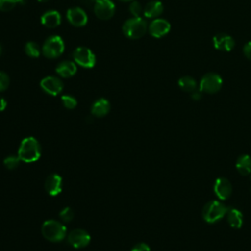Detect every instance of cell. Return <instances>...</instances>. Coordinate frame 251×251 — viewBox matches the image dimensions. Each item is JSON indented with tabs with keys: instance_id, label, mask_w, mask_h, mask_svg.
Masks as SVG:
<instances>
[{
	"instance_id": "1",
	"label": "cell",
	"mask_w": 251,
	"mask_h": 251,
	"mask_svg": "<svg viewBox=\"0 0 251 251\" xmlns=\"http://www.w3.org/2000/svg\"><path fill=\"white\" fill-rule=\"evenodd\" d=\"M40 155L41 146L34 137L29 136L22 140L18 151V156L21 161L25 163H33L40 158Z\"/></svg>"
},
{
	"instance_id": "2",
	"label": "cell",
	"mask_w": 251,
	"mask_h": 251,
	"mask_svg": "<svg viewBox=\"0 0 251 251\" xmlns=\"http://www.w3.org/2000/svg\"><path fill=\"white\" fill-rule=\"evenodd\" d=\"M41 232L44 238L48 241L59 242L65 238L67 228L63 224L56 220H47L42 224Z\"/></svg>"
},
{
	"instance_id": "3",
	"label": "cell",
	"mask_w": 251,
	"mask_h": 251,
	"mask_svg": "<svg viewBox=\"0 0 251 251\" xmlns=\"http://www.w3.org/2000/svg\"><path fill=\"white\" fill-rule=\"evenodd\" d=\"M147 30L146 22L140 17H134L125 22L123 25L124 34L131 39L142 37Z\"/></svg>"
},
{
	"instance_id": "4",
	"label": "cell",
	"mask_w": 251,
	"mask_h": 251,
	"mask_svg": "<svg viewBox=\"0 0 251 251\" xmlns=\"http://www.w3.org/2000/svg\"><path fill=\"white\" fill-rule=\"evenodd\" d=\"M227 208L222 202L217 200H211L205 204L202 210L203 219L209 223L213 224L222 219L226 214Z\"/></svg>"
},
{
	"instance_id": "5",
	"label": "cell",
	"mask_w": 251,
	"mask_h": 251,
	"mask_svg": "<svg viewBox=\"0 0 251 251\" xmlns=\"http://www.w3.org/2000/svg\"><path fill=\"white\" fill-rule=\"evenodd\" d=\"M65 49V44L63 39L58 35L50 36L46 39L43 44L42 52L43 55L49 59H55L62 55Z\"/></svg>"
},
{
	"instance_id": "6",
	"label": "cell",
	"mask_w": 251,
	"mask_h": 251,
	"mask_svg": "<svg viewBox=\"0 0 251 251\" xmlns=\"http://www.w3.org/2000/svg\"><path fill=\"white\" fill-rule=\"evenodd\" d=\"M223 85V79L221 75L216 73H207L204 75L199 83V90L201 92H206L213 94L218 92Z\"/></svg>"
},
{
	"instance_id": "7",
	"label": "cell",
	"mask_w": 251,
	"mask_h": 251,
	"mask_svg": "<svg viewBox=\"0 0 251 251\" xmlns=\"http://www.w3.org/2000/svg\"><path fill=\"white\" fill-rule=\"evenodd\" d=\"M73 55L75 62L83 68H92L95 65V55L86 47H77Z\"/></svg>"
},
{
	"instance_id": "8",
	"label": "cell",
	"mask_w": 251,
	"mask_h": 251,
	"mask_svg": "<svg viewBox=\"0 0 251 251\" xmlns=\"http://www.w3.org/2000/svg\"><path fill=\"white\" fill-rule=\"evenodd\" d=\"M94 13L100 20H108L115 13V4L111 0H95Z\"/></svg>"
},
{
	"instance_id": "9",
	"label": "cell",
	"mask_w": 251,
	"mask_h": 251,
	"mask_svg": "<svg viewBox=\"0 0 251 251\" xmlns=\"http://www.w3.org/2000/svg\"><path fill=\"white\" fill-rule=\"evenodd\" d=\"M68 241L75 248H82L90 242V235L84 229L76 228L68 234Z\"/></svg>"
},
{
	"instance_id": "10",
	"label": "cell",
	"mask_w": 251,
	"mask_h": 251,
	"mask_svg": "<svg viewBox=\"0 0 251 251\" xmlns=\"http://www.w3.org/2000/svg\"><path fill=\"white\" fill-rule=\"evenodd\" d=\"M41 88L48 94L56 96L63 90V82L55 76H46L40 81Z\"/></svg>"
},
{
	"instance_id": "11",
	"label": "cell",
	"mask_w": 251,
	"mask_h": 251,
	"mask_svg": "<svg viewBox=\"0 0 251 251\" xmlns=\"http://www.w3.org/2000/svg\"><path fill=\"white\" fill-rule=\"evenodd\" d=\"M149 33L156 38H160L169 33L171 25L164 19H156L149 25Z\"/></svg>"
},
{
	"instance_id": "12",
	"label": "cell",
	"mask_w": 251,
	"mask_h": 251,
	"mask_svg": "<svg viewBox=\"0 0 251 251\" xmlns=\"http://www.w3.org/2000/svg\"><path fill=\"white\" fill-rule=\"evenodd\" d=\"M234 40L233 38L226 33H217L213 37V45L217 50L229 52L234 47Z\"/></svg>"
},
{
	"instance_id": "13",
	"label": "cell",
	"mask_w": 251,
	"mask_h": 251,
	"mask_svg": "<svg viewBox=\"0 0 251 251\" xmlns=\"http://www.w3.org/2000/svg\"><path fill=\"white\" fill-rule=\"evenodd\" d=\"M214 191L218 198L221 200H226L230 196L232 192V186L229 180L226 177H218L214 183Z\"/></svg>"
},
{
	"instance_id": "14",
	"label": "cell",
	"mask_w": 251,
	"mask_h": 251,
	"mask_svg": "<svg viewBox=\"0 0 251 251\" xmlns=\"http://www.w3.org/2000/svg\"><path fill=\"white\" fill-rule=\"evenodd\" d=\"M62 185H63V180L61 176H59L58 174L49 175L44 184L45 190L51 196L58 195L62 191Z\"/></svg>"
},
{
	"instance_id": "15",
	"label": "cell",
	"mask_w": 251,
	"mask_h": 251,
	"mask_svg": "<svg viewBox=\"0 0 251 251\" xmlns=\"http://www.w3.org/2000/svg\"><path fill=\"white\" fill-rule=\"evenodd\" d=\"M67 18L75 26H83L87 23V16L85 12L78 7L70 8L67 11Z\"/></svg>"
},
{
	"instance_id": "16",
	"label": "cell",
	"mask_w": 251,
	"mask_h": 251,
	"mask_svg": "<svg viewBox=\"0 0 251 251\" xmlns=\"http://www.w3.org/2000/svg\"><path fill=\"white\" fill-rule=\"evenodd\" d=\"M41 24L49 28H54L61 24V15L57 11H47L41 16Z\"/></svg>"
},
{
	"instance_id": "17",
	"label": "cell",
	"mask_w": 251,
	"mask_h": 251,
	"mask_svg": "<svg viewBox=\"0 0 251 251\" xmlns=\"http://www.w3.org/2000/svg\"><path fill=\"white\" fill-rule=\"evenodd\" d=\"M111 109V105L107 99L100 98L96 100L92 107H91V113L95 117H104L106 116Z\"/></svg>"
},
{
	"instance_id": "18",
	"label": "cell",
	"mask_w": 251,
	"mask_h": 251,
	"mask_svg": "<svg viewBox=\"0 0 251 251\" xmlns=\"http://www.w3.org/2000/svg\"><path fill=\"white\" fill-rule=\"evenodd\" d=\"M163 11L164 7L160 1H150L145 5L143 14L146 18H156L160 16Z\"/></svg>"
},
{
	"instance_id": "19",
	"label": "cell",
	"mask_w": 251,
	"mask_h": 251,
	"mask_svg": "<svg viewBox=\"0 0 251 251\" xmlns=\"http://www.w3.org/2000/svg\"><path fill=\"white\" fill-rule=\"evenodd\" d=\"M226 214H227V223L229 224V226L233 228H240L243 223L241 212L235 208L229 207L227 208Z\"/></svg>"
},
{
	"instance_id": "20",
	"label": "cell",
	"mask_w": 251,
	"mask_h": 251,
	"mask_svg": "<svg viewBox=\"0 0 251 251\" xmlns=\"http://www.w3.org/2000/svg\"><path fill=\"white\" fill-rule=\"evenodd\" d=\"M56 72L62 77H71L76 72V66L71 61H64L56 67Z\"/></svg>"
},
{
	"instance_id": "21",
	"label": "cell",
	"mask_w": 251,
	"mask_h": 251,
	"mask_svg": "<svg viewBox=\"0 0 251 251\" xmlns=\"http://www.w3.org/2000/svg\"><path fill=\"white\" fill-rule=\"evenodd\" d=\"M235 167L240 175H249L251 173V158L246 154L240 155L236 160Z\"/></svg>"
},
{
	"instance_id": "22",
	"label": "cell",
	"mask_w": 251,
	"mask_h": 251,
	"mask_svg": "<svg viewBox=\"0 0 251 251\" xmlns=\"http://www.w3.org/2000/svg\"><path fill=\"white\" fill-rule=\"evenodd\" d=\"M178 86L183 90L187 92H193L197 88V82L196 80L191 76H182L177 81Z\"/></svg>"
},
{
	"instance_id": "23",
	"label": "cell",
	"mask_w": 251,
	"mask_h": 251,
	"mask_svg": "<svg viewBox=\"0 0 251 251\" xmlns=\"http://www.w3.org/2000/svg\"><path fill=\"white\" fill-rule=\"evenodd\" d=\"M25 52L27 56L32 58H37L40 55V49L39 46L32 41H29L25 46Z\"/></svg>"
},
{
	"instance_id": "24",
	"label": "cell",
	"mask_w": 251,
	"mask_h": 251,
	"mask_svg": "<svg viewBox=\"0 0 251 251\" xmlns=\"http://www.w3.org/2000/svg\"><path fill=\"white\" fill-rule=\"evenodd\" d=\"M24 0H0V11L8 12L15 8L17 4H24Z\"/></svg>"
},
{
	"instance_id": "25",
	"label": "cell",
	"mask_w": 251,
	"mask_h": 251,
	"mask_svg": "<svg viewBox=\"0 0 251 251\" xmlns=\"http://www.w3.org/2000/svg\"><path fill=\"white\" fill-rule=\"evenodd\" d=\"M20 161H21V159L19 158V156L11 155L4 159V165L8 170H14L19 166Z\"/></svg>"
},
{
	"instance_id": "26",
	"label": "cell",
	"mask_w": 251,
	"mask_h": 251,
	"mask_svg": "<svg viewBox=\"0 0 251 251\" xmlns=\"http://www.w3.org/2000/svg\"><path fill=\"white\" fill-rule=\"evenodd\" d=\"M59 215H60V218H61V220L63 222L69 223V222H71L73 220V218L75 216V213H74V211L70 207H66V208H64L60 212Z\"/></svg>"
},
{
	"instance_id": "27",
	"label": "cell",
	"mask_w": 251,
	"mask_h": 251,
	"mask_svg": "<svg viewBox=\"0 0 251 251\" xmlns=\"http://www.w3.org/2000/svg\"><path fill=\"white\" fill-rule=\"evenodd\" d=\"M62 103L68 109H74V108L76 107V104H77L75 98L71 96V95H63L62 96Z\"/></svg>"
},
{
	"instance_id": "28",
	"label": "cell",
	"mask_w": 251,
	"mask_h": 251,
	"mask_svg": "<svg viewBox=\"0 0 251 251\" xmlns=\"http://www.w3.org/2000/svg\"><path fill=\"white\" fill-rule=\"evenodd\" d=\"M129 12L134 16V17H139L140 14L142 13V6L140 5L139 2L133 1L129 5Z\"/></svg>"
},
{
	"instance_id": "29",
	"label": "cell",
	"mask_w": 251,
	"mask_h": 251,
	"mask_svg": "<svg viewBox=\"0 0 251 251\" xmlns=\"http://www.w3.org/2000/svg\"><path fill=\"white\" fill-rule=\"evenodd\" d=\"M9 83H10L9 76L5 73L0 72V92L6 90L9 86Z\"/></svg>"
},
{
	"instance_id": "30",
	"label": "cell",
	"mask_w": 251,
	"mask_h": 251,
	"mask_svg": "<svg viewBox=\"0 0 251 251\" xmlns=\"http://www.w3.org/2000/svg\"><path fill=\"white\" fill-rule=\"evenodd\" d=\"M130 251H150V247L146 243L140 242L135 244Z\"/></svg>"
},
{
	"instance_id": "31",
	"label": "cell",
	"mask_w": 251,
	"mask_h": 251,
	"mask_svg": "<svg viewBox=\"0 0 251 251\" xmlns=\"http://www.w3.org/2000/svg\"><path fill=\"white\" fill-rule=\"evenodd\" d=\"M243 54L244 56L251 61V41H248L243 46Z\"/></svg>"
},
{
	"instance_id": "32",
	"label": "cell",
	"mask_w": 251,
	"mask_h": 251,
	"mask_svg": "<svg viewBox=\"0 0 251 251\" xmlns=\"http://www.w3.org/2000/svg\"><path fill=\"white\" fill-rule=\"evenodd\" d=\"M201 97H202V94L200 90H194L193 92H191V98L193 100H199L201 99Z\"/></svg>"
},
{
	"instance_id": "33",
	"label": "cell",
	"mask_w": 251,
	"mask_h": 251,
	"mask_svg": "<svg viewBox=\"0 0 251 251\" xmlns=\"http://www.w3.org/2000/svg\"><path fill=\"white\" fill-rule=\"evenodd\" d=\"M6 107H7V101L3 97H0V112L4 111Z\"/></svg>"
},
{
	"instance_id": "34",
	"label": "cell",
	"mask_w": 251,
	"mask_h": 251,
	"mask_svg": "<svg viewBox=\"0 0 251 251\" xmlns=\"http://www.w3.org/2000/svg\"><path fill=\"white\" fill-rule=\"evenodd\" d=\"M39 2H46V1H48V0H38Z\"/></svg>"
},
{
	"instance_id": "35",
	"label": "cell",
	"mask_w": 251,
	"mask_h": 251,
	"mask_svg": "<svg viewBox=\"0 0 251 251\" xmlns=\"http://www.w3.org/2000/svg\"><path fill=\"white\" fill-rule=\"evenodd\" d=\"M1 53H2V47H1V45H0V55H1Z\"/></svg>"
},
{
	"instance_id": "36",
	"label": "cell",
	"mask_w": 251,
	"mask_h": 251,
	"mask_svg": "<svg viewBox=\"0 0 251 251\" xmlns=\"http://www.w3.org/2000/svg\"><path fill=\"white\" fill-rule=\"evenodd\" d=\"M120 1H124V2H126V1H131V0H120Z\"/></svg>"
}]
</instances>
